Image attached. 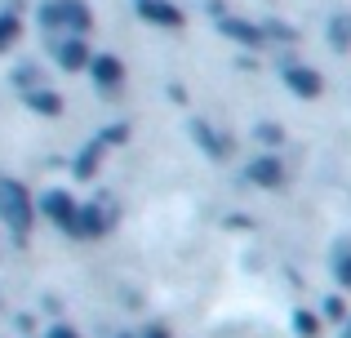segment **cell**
<instances>
[{"label":"cell","mask_w":351,"mask_h":338,"mask_svg":"<svg viewBox=\"0 0 351 338\" xmlns=\"http://www.w3.org/2000/svg\"><path fill=\"white\" fill-rule=\"evenodd\" d=\"M329 36H334V49H347L351 45V18H334V27H329Z\"/></svg>","instance_id":"8fae6325"},{"label":"cell","mask_w":351,"mask_h":338,"mask_svg":"<svg viewBox=\"0 0 351 338\" xmlns=\"http://www.w3.org/2000/svg\"><path fill=\"white\" fill-rule=\"evenodd\" d=\"M32 107H40L45 116H53V112H58V98H53V94H32Z\"/></svg>","instance_id":"4fadbf2b"},{"label":"cell","mask_w":351,"mask_h":338,"mask_svg":"<svg viewBox=\"0 0 351 338\" xmlns=\"http://www.w3.org/2000/svg\"><path fill=\"white\" fill-rule=\"evenodd\" d=\"M249 178H254L258 187H276V182L285 178V169H280V160H254V165H249Z\"/></svg>","instance_id":"52a82bcc"},{"label":"cell","mask_w":351,"mask_h":338,"mask_svg":"<svg viewBox=\"0 0 351 338\" xmlns=\"http://www.w3.org/2000/svg\"><path fill=\"white\" fill-rule=\"evenodd\" d=\"M107 227V214L103 209H76V223H71V232H80V236H98Z\"/></svg>","instance_id":"8992f818"},{"label":"cell","mask_w":351,"mask_h":338,"mask_svg":"<svg viewBox=\"0 0 351 338\" xmlns=\"http://www.w3.org/2000/svg\"><path fill=\"white\" fill-rule=\"evenodd\" d=\"M45 214H49L58 227H71L76 223V200L62 196V191H49V196H45Z\"/></svg>","instance_id":"3957f363"},{"label":"cell","mask_w":351,"mask_h":338,"mask_svg":"<svg viewBox=\"0 0 351 338\" xmlns=\"http://www.w3.org/2000/svg\"><path fill=\"white\" fill-rule=\"evenodd\" d=\"M14 40H18V18L14 14H0V49L14 45Z\"/></svg>","instance_id":"7c38bea8"},{"label":"cell","mask_w":351,"mask_h":338,"mask_svg":"<svg viewBox=\"0 0 351 338\" xmlns=\"http://www.w3.org/2000/svg\"><path fill=\"white\" fill-rule=\"evenodd\" d=\"M120 76H125V67H120L116 58H94V80L98 85H120Z\"/></svg>","instance_id":"9c48e42d"},{"label":"cell","mask_w":351,"mask_h":338,"mask_svg":"<svg viewBox=\"0 0 351 338\" xmlns=\"http://www.w3.org/2000/svg\"><path fill=\"white\" fill-rule=\"evenodd\" d=\"M138 14L152 18V23H160V27H178L182 23V14L173 5H165V0H138Z\"/></svg>","instance_id":"277c9868"},{"label":"cell","mask_w":351,"mask_h":338,"mask_svg":"<svg viewBox=\"0 0 351 338\" xmlns=\"http://www.w3.org/2000/svg\"><path fill=\"white\" fill-rule=\"evenodd\" d=\"M58 62H62V67H85V62H89L85 40H80V36H67V45H58Z\"/></svg>","instance_id":"ba28073f"},{"label":"cell","mask_w":351,"mask_h":338,"mask_svg":"<svg viewBox=\"0 0 351 338\" xmlns=\"http://www.w3.org/2000/svg\"><path fill=\"white\" fill-rule=\"evenodd\" d=\"M347 338H351V330H347Z\"/></svg>","instance_id":"ac0fdd59"},{"label":"cell","mask_w":351,"mask_h":338,"mask_svg":"<svg viewBox=\"0 0 351 338\" xmlns=\"http://www.w3.org/2000/svg\"><path fill=\"white\" fill-rule=\"evenodd\" d=\"M53 338H80L76 330H67V325H58V330H53Z\"/></svg>","instance_id":"2e32d148"},{"label":"cell","mask_w":351,"mask_h":338,"mask_svg":"<svg viewBox=\"0 0 351 338\" xmlns=\"http://www.w3.org/2000/svg\"><path fill=\"white\" fill-rule=\"evenodd\" d=\"M143 338H169V334H165V330H147Z\"/></svg>","instance_id":"e0dca14e"},{"label":"cell","mask_w":351,"mask_h":338,"mask_svg":"<svg viewBox=\"0 0 351 338\" xmlns=\"http://www.w3.org/2000/svg\"><path fill=\"white\" fill-rule=\"evenodd\" d=\"M223 27L236 36V40H245V45H263V32H258V27H249V23H223Z\"/></svg>","instance_id":"30bf717a"},{"label":"cell","mask_w":351,"mask_h":338,"mask_svg":"<svg viewBox=\"0 0 351 338\" xmlns=\"http://www.w3.org/2000/svg\"><path fill=\"white\" fill-rule=\"evenodd\" d=\"M45 18H49V23H67L71 32H85L89 27V9L80 5V0H58L53 9H45Z\"/></svg>","instance_id":"7a4b0ae2"},{"label":"cell","mask_w":351,"mask_h":338,"mask_svg":"<svg viewBox=\"0 0 351 338\" xmlns=\"http://www.w3.org/2000/svg\"><path fill=\"white\" fill-rule=\"evenodd\" d=\"M316 330H320V321H316V316H307V312H302V316H298V334H307V338H311Z\"/></svg>","instance_id":"9a60e30c"},{"label":"cell","mask_w":351,"mask_h":338,"mask_svg":"<svg viewBox=\"0 0 351 338\" xmlns=\"http://www.w3.org/2000/svg\"><path fill=\"white\" fill-rule=\"evenodd\" d=\"M0 214L9 227H27L32 223V196L18 182H0Z\"/></svg>","instance_id":"6da1fadb"},{"label":"cell","mask_w":351,"mask_h":338,"mask_svg":"<svg viewBox=\"0 0 351 338\" xmlns=\"http://www.w3.org/2000/svg\"><path fill=\"white\" fill-rule=\"evenodd\" d=\"M285 80H289V89H293V94H302V98H316L320 94V76H316V71H307V67H289V71H285Z\"/></svg>","instance_id":"5b68a950"},{"label":"cell","mask_w":351,"mask_h":338,"mask_svg":"<svg viewBox=\"0 0 351 338\" xmlns=\"http://www.w3.org/2000/svg\"><path fill=\"white\" fill-rule=\"evenodd\" d=\"M338 280L351 289V250H343V258H338Z\"/></svg>","instance_id":"5bb4252c"}]
</instances>
